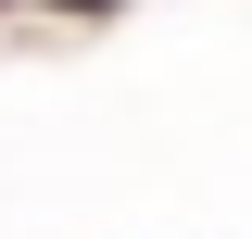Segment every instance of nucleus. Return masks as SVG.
Wrapping results in <instances>:
<instances>
[]
</instances>
